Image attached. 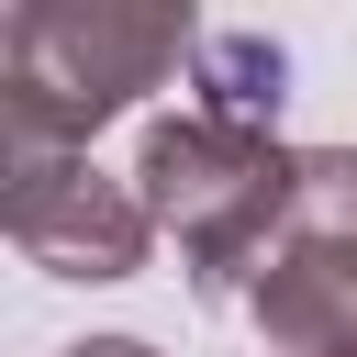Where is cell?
<instances>
[{
  "label": "cell",
  "instance_id": "obj_1",
  "mask_svg": "<svg viewBox=\"0 0 357 357\" xmlns=\"http://www.w3.org/2000/svg\"><path fill=\"white\" fill-rule=\"evenodd\" d=\"M190 56H201V22L190 11H145V0H22L0 22V145L89 156V134L123 123Z\"/></svg>",
  "mask_w": 357,
  "mask_h": 357
},
{
  "label": "cell",
  "instance_id": "obj_2",
  "mask_svg": "<svg viewBox=\"0 0 357 357\" xmlns=\"http://www.w3.org/2000/svg\"><path fill=\"white\" fill-rule=\"evenodd\" d=\"M134 190H145V212L178 234L190 290H201V301H245L257 268H268V245H279V223H290L301 145H279V134L223 123V112L190 100V112H167V123H145Z\"/></svg>",
  "mask_w": 357,
  "mask_h": 357
},
{
  "label": "cell",
  "instance_id": "obj_3",
  "mask_svg": "<svg viewBox=\"0 0 357 357\" xmlns=\"http://www.w3.org/2000/svg\"><path fill=\"white\" fill-rule=\"evenodd\" d=\"M268 357H346L357 346V145H301L290 223L245 290Z\"/></svg>",
  "mask_w": 357,
  "mask_h": 357
},
{
  "label": "cell",
  "instance_id": "obj_4",
  "mask_svg": "<svg viewBox=\"0 0 357 357\" xmlns=\"http://www.w3.org/2000/svg\"><path fill=\"white\" fill-rule=\"evenodd\" d=\"M0 234L45 279H134L156 245V212L134 178H100L89 156H33L0 145Z\"/></svg>",
  "mask_w": 357,
  "mask_h": 357
},
{
  "label": "cell",
  "instance_id": "obj_5",
  "mask_svg": "<svg viewBox=\"0 0 357 357\" xmlns=\"http://www.w3.org/2000/svg\"><path fill=\"white\" fill-rule=\"evenodd\" d=\"M190 100L223 112V123H257L279 134V100H290V56L245 22H201V56H190Z\"/></svg>",
  "mask_w": 357,
  "mask_h": 357
},
{
  "label": "cell",
  "instance_id": "obj_6",
  "mask_svg": "<svg viewBox=\"0 0 357 357\" xmlns=\"http://www.w3.org/2000/svg\"><path fill=\"white\" fill-rule=\"evenodd\" d=\"M67 357H156V346H145V335H78Z\"/></svg>",
  "mask_w": 357,
  "mask_h": 357
},
{
  "label": "cell",
  "instance_id": "obj_7",
  "mask_svg": "<svg viewBox=\"0 0 357 357\" xmlns=\"http://www.w3.org/2000/svg\"><path fill=\"white\" fill-rule=\"evenodd\" d=\"M346 357H357V346H346Z\"/></svg>",
  "mask_w": 357,
  "mask_h": 357
}]
</instances>
